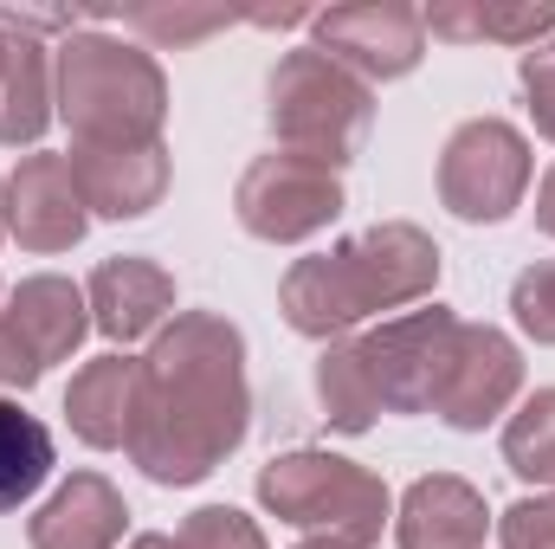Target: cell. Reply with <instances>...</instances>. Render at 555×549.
<instances>
[{"mask_svg": "<svg viewBox=\"0 0 555 549\" xmlns=\"http://www.w3.org/2000/svg\"><path fill=\"white\" fill-rule=\"evenodd\" d=\"M511 317H517V330L537 349H555V259H537V266L517 272V284H511Z\"/></svg>", "mask_w": 555, "mask_h": 549, "instance_id": "25", "label": "cell"}, {"mask_svg": "<svg viewBox=\"0 0 555 549\" xmlns=\"http://www.w3.org/2000/svg\"><path fill=\"white\" fill-rule=\"evenodd\" d=\"M343 207H349L343 175L323 168V162L284 155V149L246 162V175H240V188H233L240 227H246L253 240H266V246H304V240H317L323 227H336Z\"/></svg>", "mask_w": 555, "mask_h": 549, "instance_id": "7", "label": "cell"}, {"mask_svg": "<svg viewBox=\"0 0 555 549\" xmlns=\"http://www.w3.org/2000/svg\"><path fill=\"white\" fill-rule=\"evenodd\" d=\"M124 26L137 33V46H149V52H188L207 33L233 26V13L227 7H201V0H142V7L124 13Z\"/></svg>", "mask_w": 555, "mask_h": 549, "instance_id": "23", "label": "cell"}, {"mask_svg": "<svg viewBox=\"0 0 555 549\" xmlns=\"http://www.w3.org/2000/svg\"><path fill=\"white\" fill-rule=\"evenodd\" d=\"M266 117L284 155L323 162V168H349L362 155V142L375 130V85H362L356 72H343L336 59H323L317 46H291L266 78Z\"/></svg>", "mask_w": 555, "mask_h": 549, "instance_id": "5", "label": "cell"}, {"mask_svg": "<svg viewBox=\"0 0 555 549\" xmlns=\"http://www.w3.org/2000/svg\"><path fill=\"white\" fill-rule=\"evenodd\" d=\"M459 323L465 317H452L446 304H414V310L382 317L375 330H362V349H369L382 408L388 413H433V395H439L446 362H452V343H459Z\"/></svg>", "mask_w": 555, "mask_h": 549, "instance_id": "9", "label": "cell"}, {"mask_svg": "<svg viewBox=\"0 0 555 549\" xmlns=\"http://www.w3.org/2000/svg\"><path fill=\"white\" fill-rule=\"evenodd\" d=\"M517 85H524V104H530L537 137L555 142V46H537V52L517 59Z\"/></svg>", "mask_w": 555, "mask_h": 549, "instance_id": "27", "label": "cell"}, {"mask_svg": "<svg viewBox=\"0 0 555 549\" xmlns=\"http://www.w3.org/2000/svg\"><path fill=\"white\" fill-rule=\"evenodd\" d=\"M39 375H46V369H39V362H33L26 349H20V336H13V330L0 323V388H20V395H26V388H33Z\"/></svg>", "mask_w": 555, "mask_h": 549, "instance_id": "28", "label": "cell"}, {"mask_svg": "<svg viewBox=\"0 0 555 549\" xmlns=\"http://www.w3.org/2000/svg\"><path fill=\"white\" fill-rule=\"evenodd\" d=\"M426 39L439 46H517L537 52L555 33V0H433L420 7Z\"/></svg>", "mask_w": 555, "mask_h": 549, "instance_id": "18", "label": "cell"}, {"mask_svg": "<svg viewBox=\"0 0 555 549\" xmlns=\"http://www.w3.org/2000/svg\"><path fill=\"white\" fill-rule=\"evenodd\" d=\"M253 433L246 336L220 310H175L142 349V388L130 420V465L155 485L214 478Z\"/></svg>", "mask_w": 555, "mask_h": 549, "instance_id": "1", "label": "cell"}, {"mask_svg": "<svg viewBox=\"0 0 555 549\" xmlns=\"http://www.w3.org/2000/svg\"><path fill=\"white\" fill-rule=\"evenodd\" d=\"M537 175L530 137L504 117H472L439 149V207L465 227H498L524 207Z\"/></svg>", "mask_w": 555, "mask_h": 549, "instance_id": "6", "label": "cell"}, {"mask_svg": "<svg viewBox=\"0 0 555 549\" xmlns=\"http://www.w3.org/2000/svg\"><path fill=\"white\" fill-rule=\"evenodd\" d=\"M124 531H130V505L104 472H72L26 518V544L33 549H117Z\"/></svg>", "mask_w": 555, "mask_h": 549, "instance_id": "17", "label": "cell"}, {"mask_svg": "<svg viewBox=\"0 0 555 549\" xmlns=\"http://www.w3.org/2000/svg\"><path fill=\"white\" fill-rule=\"evenodd\" d=\"M7 33V52H0V149H33V142L52 130L59 104H52V46L33 39V33Z\"/></svg>", "mask_w": 555, "mask_h": 549, "instance_id": "19", "label": "cell"}, {"mask_svg": "<svg viewBox=\"0 0 555 549\" xmlns=\"http://www.w3.org/2000/svg\"><path fill=\"white\" fill-rule=\"evenodd\" d=\"M504 465L524 478V485H537V491H555V388H537V395H524L511 420H504Z\"/></svg>", "mask_w": 555, "mask_h": 549, "instance_id": "22", "label": "cell"}, {"mask_svg": "<svg viewBox=\"0 0 555 549\" xmlns=\"http://www.w3.org/2000/svg\"><path fill=\"white\" fill-rule=\"evenodd\" d=\"M524 401V349L511 330L498 323H459L446 382L433 395V413L452 433H485L498 420H511V408Z\"/></svg>", "mask_w": 555, "mask_h": 549, "instance_id": "10", "label": "cell"}, {"mask_svg": "<svg viewBox=\"0 0 555 549\" xmlns=\"http://www.w3.org/2000/svg\"><path fill=\"white\" fill-rule=\"evenodd\" d=\"M85 304H91V330L111 349H137V343H155L162 323L175 317V272L155 266L149 253H117L91 272Z\"/></svg>", "mask_w": 555, "mask_h": 549, "instance_id": "12", "label": "cell"}, {"mask_svg": "<svg viewBox=\"0 0 555 549\" xmlns=\"http://www.w3.org/2000/svg\"><path fill=\"white\" fill-rule=\"evenodd\" d=\"M124 549H181L175 537H162V531H142V537H130Z\"/></svg>", "mask_w": 555, "mask_h": 549, "instance_id": "30", "label": "cell"}, {"mask_svg": "<svg viewBox=\"0 0 555 549\" xmlns=\"http://www.w3.org/2000/svg\"><path fill=\"white\" fill-rule=\"evenodd\" d=\"M72 162V181L85 194V207L98 220H142L162 207L168 181H175V162H168V142H137V149H65Z\"/></svg>", "mask_w": 555, "mask_h": 549, "instance_id": "13", "label": "cell"}, {"mask_svg": "<svg viewBox=\"0 0 555 549\" xmlns=\"http://www.w3.org/2000/svg\"><path fill=\"white\" fill-rule=\"evenodd\" d=\"M439 266H446V253L426 227L375 220V227L336 240L330 253L297 259L278 284V310L297 336L336 343V336H356V323H369L382 310L401 317L414 304H433Z\"/></svg>", "mask_w": 555, "mask_h": 549, "instance_id": "2", "label": "cell"}, {"mask_svg": "<svg viewBox=\"0 0 555 549\" xmlns=\"http://www.w3.org/2000/svg\"><path fill=\"white\" fill-rule=\"evenodd\" d=\"M530 214H537V233L555 240V162L543 168V181H537V207H530Z\"/></svg>", "mask_w": 555, "mask_h": 549, "instance_id": "29", "label": "cell"}, {"mask_svg": "<svg viewBox=\"0 0 555 549\" xmlns=\"http://www.w3.org/2000/svg\"><path fill=\"white\" fill-rule=\"evenodd\" d=\"M91 227V207L72 181V162L52 149H33L7 168V240H20L26 253H72Z\"/></svg>", "mask_w": 555, "mask_h": 549, "instance_id": "11", "label": "cell"}, {"mask_svg": "<svg viewBox=\"0 0 555 549\" xmlns=\"http://www.w3.org/2000/svg\"><path fill=\"white\" fill-rule=\"evenodd\" d=\"M52 104H59V124L72 130V149L162 142L168 72L137 39L111 26H78L72 39L52 46Z\"/></svg>", "mask_w": 555, "mask_h": 549, "instance_id": "3", "label": "cell"}, {"mask_svg": "<svg viewBox=\"0 0 555 549\" xmlns=\"http://www.w3.org/2000/svg\"><path fill=\"white\" fill-rule=\"evenodd\" d=\"M0 323L20 336V349L52 369V362H72L91 336V304H85V284L59 272H33L20 278L7 297H0Z\"/></svg>", "mask_w": 555, "mask_h": 549, "instance_id": "14", "label": "cell"}, {"mask_svg": "<svg viewBox=\"0 0 555 549\" xmlns=\"http://www.w3.org/2000/svg\"><path fill=\"white\" fill-rule=\"evenodd\" d=\"M491 505L459 472H426L395 505V549H485Z\"/></svg>", "mask_w": 555, "mask_h": 549, "instance_id": "15", "label": "cell"}, {"mask_svg": "<svg viewBox=\"0 0 555 549\" xmlns=\"http://www.w3.org/2000/svg\"><path fill=\"white\" fill-rule=\"evenodd\" d=\"M317 401H323V420L336 426V433H369L375 420H382V388H375V369H369V349H362V336H336V343H323V356H317Z\"/></svg>", "mask_w": 555, "mask_h": 549, "instance_id": "20", "label": "cell"}, {"mask_svg": "<svg viewBox=\"0 0 555 549\" xmlns=\"http://www.w3.org/2000/svg\"><path fill=\"white\" fill-rule=\"evenodd\" d=\"M0 240H7V175H0Z\"/></svg>", "mask_w": 555, "mask_h": 549, "instance_id": "31", "label": "cell"}, {"mask_svg": "<svg viewBox=\"0 0 555 549\" xmlns=\"http://www.w3.org/2000/svg\"><path fill=\"white\" fill-rule=\"evenodd\" d=\"M59 465V446H52V426L39 413H26L20 401L0 395V511H20L46 491Z\"/></svg>", "mask_w": 555, "mask_h": 549, "instance_id": "21", "label": "cell"}, {"mask_svg": "<svg viewBox=\"0 0 555 549\" xmlns=\"http://www.w3.org/2000/svg\"><path fill=\"white\" fill-rule=\"evenodd\" d=\"M297 549H336V544H317V537H304V544H297Z\"/></svg>", "mask_w": 555, "mask_h": 549, "instance_id": "32", "label": "cell"}, {"mask_svg": "<svg viewBox=\"0 0 555 549\" xmlns=\"http://www.w3.org/2000/svg\"><path fill=\"white\" fill-rule=\"evenodd\" d=\"M310 46L336 59L343 72H356L362 85H395L420 72L426 26H420V7L408 0H343L310 20Z\"/></svg>", "mask_w": 555, "mask_h": 549, "instance_id": "8", "label": "cell"}, {"mask_svg": "<svg viewBox=\"0 0 555 549\" xmlns=\"http://www.w3.org/2000/svg\"><path fill=\"white\" fill-rule=\"evenodd\" d=\"M259 505L266 518L336 549H375L395 524V491L382 485V472L323 446H297L259 465Z\"/></svg>", "mask_w": 555, "mask_h": 549, "instance_id": "4", "label": "cell"}, {"mask_svg": "<svg viewBox=\"0 0 555 549\" xmlns=\"http://www.w3.org/2000/svg\"><path fill=\"white\" fill-rule=\"evenodd\" d=\"M498 549H555V491H530L511 511H498Z\"/></svg>", "mask_w": 555, "mask_h": 549, "instance_id": "26", "label": "cell"}, {"mask_svg": "<svg viewBox=\"0 0 555 549\" xmlns=\"http://www.w3.org/2000/svg\"><path fill=\"white\" fill-rule=\"evenodd\" d=\"M0 297H7V291H0Z\"/></svg>", "mask_w": 555, "mask_h": 549, "instance_id": "34", "label": "cell"}, {"mask_svg": "<svg viewBox=\"0 0 555 549\" xmlns=\"http://www.w3.org/2000/svg\"><path fill=\"white\" fill-rule=\"evenodd\" d=\"M137 388H142V356H130V349L91 356L72 375V388H65L72 439L91 446V452H124L130 446V420H137Z\"/></svg>", "mask_w": 555, "mask_h": 549, "instance_id": "16", "label": "cell"}, {"mask_svg": "<svg viewBox=\"0 0 555 549\" xmlns=\"http://www.w3.org/2000/svg\"><path fill=\"white\" fill-rule=\"evenodd\" d=\"M0 52H7V33H0Z\"/></svg>", "mask_w": 555, "mask_h": 549, "instance_id": "33", "label": "cell"}, {"mask_svg": "<svg viewBox=\"0 0 555 549\" xmlns=\"http://www.w3.org/2000/svg\"><path fill=\"white\" fill-rule=\"evenodd\" d=\"M175 544L181 549H272L266 531H259V518H246V511H233V505H201V511H188L181 531H175Z\"/></svg>", "mask_w": 555, "mask_h": 549, "instance_id": "24", "label": "cell"}]
</instances>
